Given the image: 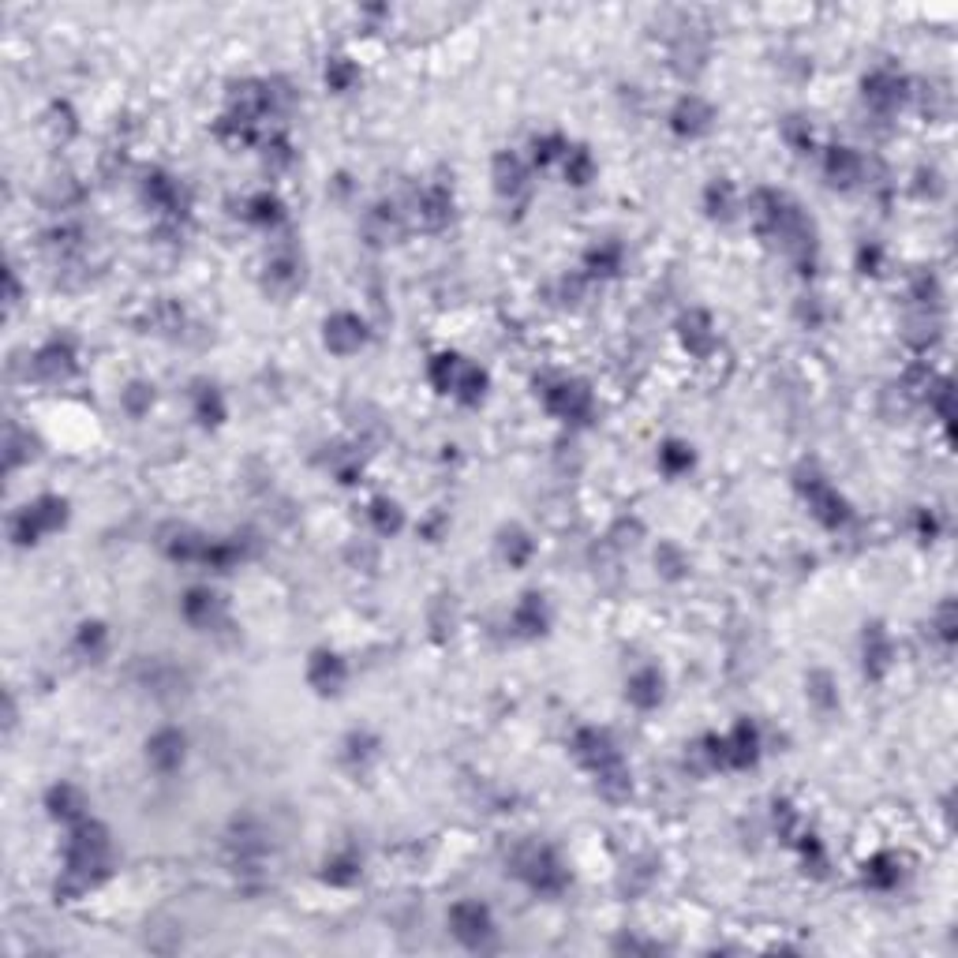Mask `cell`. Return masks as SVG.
I'll use <instances>...</instances> for the list:
<instances>
[{
    "instance_id": "8992f818",
    "label": "cell",
    "mask_w": 958,
    "mask_h": 958,
    "mask_svg": "<svg viewBox=\"0 0 958 958\" xmlns=\"http://www.w3.org/2000/svg\"><path fill=\"white\" fill-rule=\"evenodd\" d=\"M708 116H712V113L704 109L697 97H689V102H682L678 113H674V128L682 131V136H685V131H689V136H697L700 128H708Z\"/></svg>"
},
{
    "instance_id": "7a4b0ae2",
    "label": "cell",
    "mask_w": 958,
    "mask_h": 958,
    "mask_svg": "<svg viewBox=\"0 0 958 958\" xmlns=\"http://www.w3.org/2000/svg\"><path fill=\"white\" fill-rule=\"evenodd\" d=\"M150 760H154L158 767H176L183 760V737L176 730L158 734L154 742H150Z\"/></svg>"
},
{
    "instance_id": "ba28073f",
    "label": "cell",
    "mask_w": 958,
    "mask_h": 958,
    "mask_svg": "<svg viewBox=\"0 0 958 958\" xmlns=\"http://www.w3.org/2000/svg\"><path fill=\"white\" fill-rule=\"evenodd\" d=\"M663 464H666V468H682V464H693V453H689L685 446H682V453H674V446H666V449H663Z\"/></svg>"
},
{
    "instance_id": "5b68a950",
    "label": "cell",
    "mask_w": 958,
    "mask_h": 958,
    "mask_svg": "<svg viewBox=\"0 0 958 958\" xmlns=\"http://www.w3.org/2000/svg\"><path fill=\"white\" fill-rule=\"evenodd\" d=\"M659 697H663V678L655 674V670H641V674L633 678L629 700L641 704V708H651V704H659Z\"/></svg>"
},
{
    "instance_id": "52a82bcc",
    "label": "cell",
    "mask_w": 958,
    "mask_h": 958,
    "mask_svg": "<svg viewBox=\"0 0 958 958\" xmlns=\"http://www.w3.org/2000/svg\"><path fill=\"white\" fill-rule=\"evenodd\" d=\"M520 176H525V173H520L517 158L502 154V158H498V188H502V191H513L517 183H520Z\"/></svg>"
},
{
    "instance_id": "6da1fadb",
    "label": "cell",
    "mask_w": 958,
    "mask_h": 958,
    "mask_svg": "<svg viewBox=\"0 0 958 958\" xmlns=\"http://www.w3.org/2000/svg\"><path fill=\"white\" fill-rule=\"evenodd\" d=\"M453 932H457L464 944H479V939L491 932V914H487V906H479V902L453 906Z\"/></svg>"
},
{
    "instance_id": "277c9868",
    "label": "cell",
    "mask_w": 958,
    "mask_h": 958,
    "mask_svg": "<svg viewBox=\"0 0 958 958\" xmlns=\"http://www.w3.org/2000/svg\"><path fill=\"white\" fill-rule=\"evenodd\" d=\"M550 409L554 412H562V416H577V412H584L588 409V390L584 386H569V382H562L558 390L550 393Z\"/></svg>"
},
{
    "instance_id": "3957f363",
    "label": "cell",
    "mask_w": 958,
    "mask_h": 958,
    "mask_svg": "<svg viewBox=\"0 0 958 958\" xmlns=\"http://www.w3.org/2000/svg\"><path fill=\"white\" fill-rule=\"evenodd\" d=\"M341 338H348L352 348H360V345H363V323H360V318L338 315L333 323H326V345H330L333 352L341 348Z\"/></svg>"
}]
</instances>
